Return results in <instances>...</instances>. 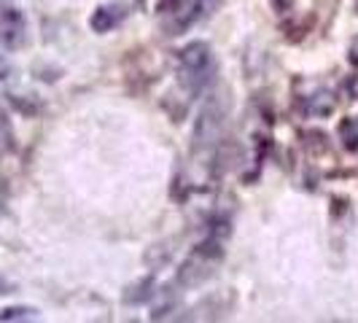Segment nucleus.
Segmentation results:
<instances>
[{"instance_id": "nucleus-1", "label": "nucleus", "mask_w": 358, "mask_h": 323, "mask_svg": "<svg viewBox=\"0 0 358 323\" xmlns=\"http://www.w3.org/2000/svg\"><path fill=\"white\" fill-rule=\"evenodd\" d=\"M210 68H213V52L205 41H192L178 52V78L186 92L199 94L205 89Z\"/></svg>"}, {"instance_id": "nucleus-2", "label": "nucleus", "mask_w": 358, "mask_h": 323, "mask_svg": "<svg viewBox=\"0 0 358 323\" xmlns=\"http://www.w3.org/2000/svg\"><path fill=\"white\" fill-rule=\"evenodd\" d=\"M221 256H224V251H221L218 240H208V243L197 245L192 251V256L183 261V267L178 272V283L180 286H199L202 280H208L213 275V269L218 267Z\"/></svg>"}, {"instance_id": "nucleus-9", "label": "nucleus", "mask_w": 358, "mask_h": 323, "mask_svg": "<svg viewBox=\"0 0 358 323\" xmlns=\"http://www.w3.org/2000/svg\"><path fill=\"white\" fill-rule=\"evenodd\" d=\"M348 59H350V65H356L358 68V38L350 43V49H348Z\"/></svg>"}, {"instance_id": "nucleus-4", "label": "nucleus", "mask_w": 358, "mask_h": 323, "mask_svg": "<svg viewBox=\"0 0 358 323\" xmlns=\"http://www.w3.org/2000/svg\"><path fill=\"white\" fill-rule=\"evenodd\" d=\"M221 124H224V106H221V100L215 97V100H210V103L205 106V110L199 113L197 129H194V151L213 145V141L218 138Z\"/></svg>"}, {"instance_id": "nucleus-3", "label": "nucleus", "mask_w": 358, "mask_h": 323, "mask_svg": "<svg viewBox=\"0 0 358 323\" xmlns=\"http://www.w3.org/2000/svg\"><path fill=\"white\" fill-rule=\"evenodd\" d=\"M27 41V22L17 6H8L0 11V46L6 52H17Z\"/></svg>"}, {"instance_id": "nucleus-7", "label": "nucleus", "mask_w": 358, "mask_h": 323, "mask_svg": "<svg viewBox=\"0 0 358 323\" xmlns=\"http://www.w3.org/2000/svg\"><path fill=\"white\" fill-rule=\"evenodd\" d=\"M38 313L33 307H6L0 310V321H33Z\"/></svg>"}, {"instance_id": "nucleus-5", "label": "nucleus", "mask_w": 358, "mask_h": 323, "mask_svg": "<svg viewBox=\"0 0 358 323\" xmlns=\"http://www.w3.org/2000/svg\"><path fill=\"white\" fill-rule=\"evenodd\" d=\"M127 14H129V8H127V3H122V0L97 6L90 17V27L94 33H110V30H116L124 22Z\"/></svg>"}, {"instance_id": "nucleus-6", "label": "nucleus", "mask_w": 358, "mask_h": 323, "mask_svg": "<svg viewBox=\"0 0 358 323\" xmlns=\"http://www.w3.org/2000/svg\"><path fill=\"white\" fill-rule=\"evenodd\" d=\"M337 132H340V141H342V145H345V151L358 154V119L356 116L342 119L340 127H337Z\"/></svg>"}, {"instance_id": "nucleus-8", "label": "nucleus", "mask_w": 358, "mask_h": 323, "mask_svg": "<svg viewBox=\"0 0 358 323\" xmlns=\"http://www.w3.org/2000/svg\"><path fill=\"white\" fill-rule=\"evenodd\" d=\"M345 89H348V97H350V100H356L358 97V76H350V78H348Z\"/></svg>"}]
</instances>
